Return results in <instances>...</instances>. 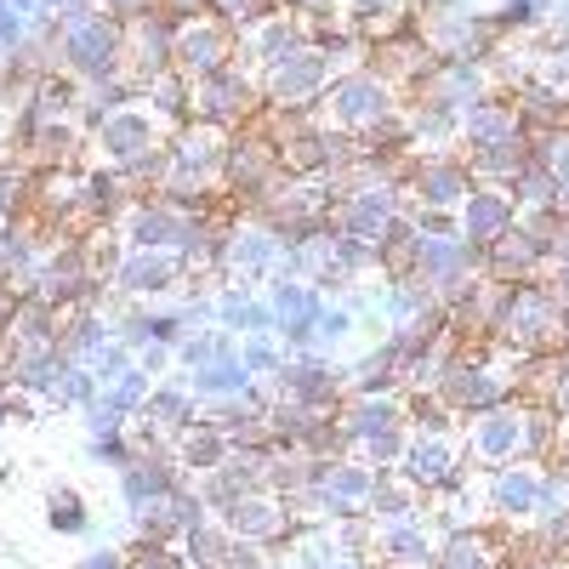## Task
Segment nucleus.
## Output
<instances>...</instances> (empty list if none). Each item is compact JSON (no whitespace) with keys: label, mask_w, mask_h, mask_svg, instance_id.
Segmentation results:
<instances>
[{"label":"nucleus","mask_w":569,"mask_h":569,"mask_svg":"<svg viewBox=\"0 0 569 569\" xmlns=\"http://www.w3.org/2000/svg\"><path fill=\"white\" fill-rule=\"evenodd\" d=\"M512 445H525V427H518V416H507V410H490L479 427H472V450L479 456H507Z\"/></svg>","instance_id":"f257e3e1"},{"label":"nucleus","mask_w":569,"mask_h":569,"mask_svg":"<svg viewBox=\"0 0 569 569\" xmlns=\"http://www.w3.org/2000/svg\"><path fill=\"white\" fill-rule=\"evenodd\" d=\"M507 200L501 194H472V206H467V233L472 240H496V233L507 228Z\"/></svg>","instance_id":"f03ea898"},{"label":"nucleus","mask_w":569,"mask_h":569,"mask_svg":"<svg viewBox=\"0 0 569 569\" xmlns=\"http://www.w3.org/2000/svg\"><path fill=\"white\" fill-rule=\"evenodd\" d=\"M496 507L501 512H530L536 507V479L530 472H507V479L496 485Z\"/></svg>","instance_id":"7ed1b4c3"},{"label":"nucleus","mask_w":569,"mask_h":569,"mask_svg":"<svg viewBox=\"0 0 569 569\" xmlns=\"http://www.w3.org/2000/svg\"><path fill=\"white\" fill-rule=\"evenodd\" d=\"M410 467H416L421 485H445V479H450V456H445L439 445H416V450H410Z\"/></svg>","instance_id":"20e7f679"},{"label":"nucleus","mask_w":569,"mask_h":569,"mask_svg":"<svg viewBox=\"0 0 569 569\" xmlns=\"http://www.w3.org/2000/svg\"><path fill=\"white\" fill-rule=\"evenodd\" d=\"M479 86H485V74H479V69H472V63H456V69H445V74H439V98H450V103H456V98H467V91H479ZM450 103H445V109H450Z\"/></svg>","instance_id":"39448f33"},{"label":"nucleus","mask_w":569,"mask_h":569,"mask_svg":"<svg viewBox=\"0 0 569 569\" xmlns=\"http://www.w3.org/2000/svg\"><path fill=\"white\" fill-rule=\"evenodd\" d=\"M461 194V171H450V166H439L433 177H427V200H439V206H450Z\"/></svg>","instance_id":"423d86ee"},{"label":"nucleus","mask_w":569,"mask_h":569,"mask_svg":"<svg viewBox=\"0 0 569 569\" xmlns=\"http://www.w3.org/2000/svg\"><path fill=\"white\" fill-rule=\"evenodd\" d=\"M450 563L445 569H485V547L472 541V536H461V541H450V552H445Z\"/></svg>","instance_id":"0eeeda50"},{"label":"nucleus","mask_w":569,"mask_h":569,"mask_svg":"<svg viewBox=\"0 0 569 569\" xmlns=\"http://www.w3.org/2000/svg\"><path fill=\"white\" fill-rule=\"evenodd\" d=\"M388 552H393L399 563H416L427 547H421V536H416V530H393V536H388Z\"/></svg>","instance_id":"6e6552de"},{"label":"nucleus","mask_w":569,"mask_h":569,"mask_svg":"<svg viewBox=\"0 0 569 569\" xmlns=\"http://www.w3.org/2000/svg\"><path fill=\"white\" fill-rule=\"evenodd\" d=\"M109 142H120L114 154H131L137 142H142V126H137V120H120V126H109Z\"/></svg>","instance_id":"1a4fd4ad"},{"label":"nucleus","mask_w":569,"mask_h":569,"mask_svg":"<svg viewBox=\"0 0 569 569\" xmlns=\"http://www.w3.org/2000/svg\"><path fill=\"white\" fill-rule=\"evenodd\" d=\"M376 109V86H348V114H370Z\"/></svg>","instance_id":"9d476101"},{"label":"nucleus","mask_w":569,"mask_h":569,"mask_svg":"<svg viewBox=\"0 0 569 569\" xmlns=\"http://www.w3.org/2000/svg\"><path fill=\"white\" fill-rule=\"evenodd\" d=\"M52 525H58V530H80V525H86V518H80V501H58Z\"/></svg>","instance_id":"9b49d317"},{"label":"nucleus","mask_w":569,"mask_h":569,"mask_svg":"<svg viewBox=\"0 0 569 569\" xmlns=\"http://www.w3.org/2000/svg\"><path fill=\"white\" fill-rule=\"evenodd\" d=\"M80 569H114V558H109V552H98V558H86Z\"/></svg>","instance_id":"f8f14e48"},{"label":"nucleus","mask_w":569,"mask_h":569,"mask_svg":"<svg viewBox=\"0 0 569 569\" xmlns=\"http://www.w3.org/2000/svg\"><path fill=\"white\" fill-rule=\"evenodd\" d=\"M563 257H569V228H563Z\"/></svg>","instance_id":"ddd939ff"}]
</instances>
